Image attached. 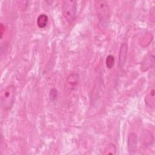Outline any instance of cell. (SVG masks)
Here are the masks:
<instances>
[{
	"label": "cell",
	"instance_id": "cell-1",
	"mask_svg": "<svg viewBox=\"0 0 155 155\" xmlns=\"http://www.w3.org/2000/svg\"><path fill=\"white\" fill-rule=\"evenodd\" d=\"M16 87L13 85L6 87L1 93V108L4 111H9L12 108L15 99Z\"/></svg>",
	"mask_w": 155,
	"mask_h": 155
},
{
	"label": "cell",
	"instance_id": "cell-2",
	"mask_svg": "<svg viewBox=\"0 0 155 155\" xmlns=\"http://www.w3.org/2000/svg\"><path fill=\"white\" fill-rule=\"evenodd\" d=\"M96 15L101 24H106L110 17V8L108 4L105 1H96L94 4Z\"/></svg>",
	"mask_w": 155,
	"mask_h": 155
},
{
	"label": "cell",
	"instance_id": "cell-3",
	"mask_svg": "<svg viewBox=\"0 0 155 155\" xmlns=\"http://www.w3.org/2000/svg\"><path fill=\"white\" fill-rule=\"evenodd\" d=\"M62 15L66 21L71 23L76 17L77 2L74 0H66L62 3Z\"/></svg>",
	"mask_w": 155,
	"mask_h": 155
},
{
	"label": "cell",
	"instance_id": "cell-4",
	"mask_svg": "<svg viewBox=\"0 0 155 155\" xmlns=\"http://www.w3.org/2000/svg\"><path fill=\"white\" fill-rule=\"evenodd\" d=\"M128 48V45L127 43H122L121 44L118 56V66L120 68H122L125 65L127 57Z\"/></svg>",
	"mask_w": 155,
	"mask_h": 155
},
{
	"label": "cell",
	"instance_id": "cell-5",
	"mask_svg": "<svg viewBox=\"0 0 155 155\" xmlns=\"http://www.w3.org/2000/svg\"><path fill=\"white\" fill-rule=\"evenodd\" d=\"M145 103L147 107L154 108L155 105V96L154 88L153 87H150L147 91L145 97Z\"/></svg>",
	"mask_w": 155,
	"mask_h": 155
},
{
	"label": "cell",
	"instance_id": "cell-6",
	"mask_svg": "<svg viewBox=\"0 0 155 155\" xmlns=\"http://www.w3.org/2000/svg\"><path fill=\"white\" fill-rule=\"evenodd\" d=\"M128 150L130 153H134L137 146V137L134 133H131L129 134L127 141Z\"/></svg>",
	"mask_w": 155,
	"mask_h": 155
},
{
	"label": "cell",
	"instance_id": "cell-7",
	"mask_svg": "<svg viewBox=\"0 0 155 155\" xmlns=\"http://www.w3.org/2000/svg\"><path fill=\"white\" fill-rule=\"evenodd\" d=\"M79 83V74L76 73L69 74L67 79V84L68 88L71 90L75 89Z\"/></svg>",
	"mask_w": 155,
	"mask_h": 155
},
{
	"label": "cell",
	"instance_id": "cell-8",
	"mask_svg": "<svg viewBox=\"0 0 155 155\" xmlns=\"http://www.w3.org/2000/svg\"><path fill=\"white\" fill-rule=\"evenodd\" d=\"M48 16L46 14L42 13L39 15L38 16L36 23L38 27H39L40 28H44L47 26L48 24Z\"/></svg>",
	"mask_w": 155,
	"mask_h": 155
},
{
	"label": "cell",
	"instance_id": "cell-9",
	"mask_svg": "<svg viewBox=\"0 0 155 155\" xmlns=\"http://www.w3.org/2000/svg\"><path fill=\"white\" fill-rule=\"evenodd\" d=\"M114 63H115V61H114V56L111 54L108 55L105 59V65L107 68H108V69L112 68L114 65Z\"/></svg>",
	"mask_w": 155,
	"mask_h": 155
},
{
	"label": "cell",
	"instance_id": "cell-10",
	"mask_svg": "<svg viewBox=\"0 0 155 155\" xmlns=\"http://www.w3.org/2000/svg\"><path fill=\"white\" fill-rule=\"evenodd\" d=\"M116 151V147L113 143L109 144L107 147L106 149L104 150V154H115Z\"/></svg>",
	"mask_w": 155,
	"mask_h": 155
},
{
	"label": "cell",
	"instance_id": "cell-11",
	"mask_svg": "<svg viewBox=\"0 0 155 155\" xmlns=\"http://www.w3.org/2000/svg\"><path fill=\"white\" fill-rule=\"evenodd\" d=\"M58 97V90L55 88H53L50 90V99L51 101H54Z\"/></svg>",
	"mask_w": 155,
	"mask_h": 155
},
{
	"label": "cell",
	"instance_id": "cell-12",
	"mask_svg": "<svg viewBox=\"0 0 155 155\" xmlns=\"http://www.w3.org/2000/svg\"><path fill=\"white\" fill-rule=\"evenodd\" d=\"M5 31V26L4 25V24L2 23L1 24V26H0V35H1V38L2 39L4 33Z\"/></svg>",
	"mask_w": 155,
	"mask_h": 155
}]
</instances>
